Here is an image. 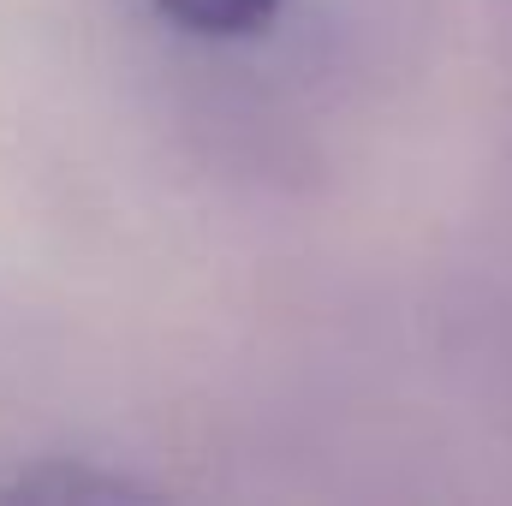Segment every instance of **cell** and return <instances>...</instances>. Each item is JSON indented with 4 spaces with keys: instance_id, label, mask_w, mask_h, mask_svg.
I'll use <instances>...</instances> for the list:
<instances>
[{
    "instance_id": "cell-2",
    "label": "cell",
    "mask_w": 512,
    "mask_h": 506,
    "mask_svg": "<svg viewBox=\"0 0 512 506\" xmlns=\"http://www.w3.org/2000/svg\"><path fill=\"white\" fill-rule=\"evenodd\" d=\"M126 489H131L126 477L90 471L84 459H72V465L48 459V465H36V471L12 477L0 495H6V501H108V495H126Z\"/></svg>"
},
{
    "instance_id": "cell-1",
    "label": "cell",
    "mask_w": 512,
    "mask_h": 506,
    "mask_svg": "<svg viewBox=\"0 0 512 506\" xmlns=\"http://www.w3.org/2000/svg\"><path fill=\"white\" fill-rule=\"evenodd\" d=\"M286 0H155V12L185 30V36H203V42H239L274 24Z\"/></svg>"
}]
</instances>
